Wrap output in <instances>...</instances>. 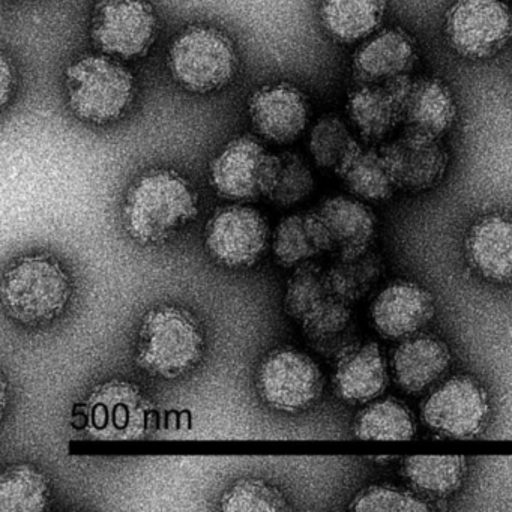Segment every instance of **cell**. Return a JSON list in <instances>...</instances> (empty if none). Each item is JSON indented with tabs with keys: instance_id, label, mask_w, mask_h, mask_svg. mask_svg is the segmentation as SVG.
<instances>
[{
	"instance_id": "1",
	"label": "cell",
	"mask_w": 512,
	"mask_h": 512,
	"mask_svg": "<svg viewBox=\"0 0 512 512\" xmlns=\"http://www.w3.org/2000/svg\"><path fill=\"white\" fill-rule=\"evenodd\" d=\"M199 215L196 188L172 169H152L128 188L122 205L125 232L137 244L157 247Z\"/></svg>"
},
{
	"instance_id": "18",
	"label": "cell",
	"mask_w": 512,
	"mask_h": 512,
	"mask_svg": "<svg viewBox=\"0 0 512 512\" xmlns=\"http://www.w3.org/2000/svg\"><path fill=\"white\" fill-rule=\"evenodd\" d=\"M464 253L473 271L496 284L512 283V214L491 212L470 226Z\"/></svg>"
},
{
	"instance_id": "12",
	"label": "cell",
	"mask_w": 512,
	"mask_h": 512,
	"mask_svg": "<svg viewBox=\"0 0 512 512\" xmlns=\"http://www.w3.org/2000/svg\"><path fill=\"white\" fill-rule=\"evenodd\" d=\"M92 41L104 55L140 58L157 35V17L146 0H100L94 8Z\"/></svg>"
},
{
	"instance_id": "7",
	"label": "cell",
	"mask_w": 512,
	"mask_h": 512,
	"mask_svg": "<svg viewBox=\"0 0 512 512\" xmlns=\"http://www.w3.org/2000/svg\"><path fill=\"white\" fill-rule=\"evenodd\" d=\"M260 400L283 413H301L322 397L325 376L316 361L295 347L281 346L263 356L256 371Z\"/></svg>"
},
{
	"instance_id": "17",
	"label": "cell",
	"mask_w": 512,
	"mask_h": 512,
	"mask_svg": "<svg viewBox=\"0 0 512 512\" xmlns=\"http://www.w3.org/2000/svg\"><path fill=\"white\" fill-rule=\"evenodd\" d=\"M415 38L401 28L382 29L362 41L352 56L356 83H388L410 76L418 64Z\"/></svg>"
},
{
	"instance_id": "38",
	"label": "cell",
	"mask_w": 512,
	"mask_h": 512,
	"mask_svg": "<svg viewBox=\"0 0 512 512\" xmlns=\"http://www.w3.org/2000/svg\"><path fill=\"white\" fill-rule=\"evenodd\" d=\"M505 2H512V0H505Z\"/></svg>"
},
{
	"instance_id": "8",
	"label": "cell",
	"mask_w": 512,
	"mask_h": 512,
	"mask_svg": "<svg viewBox=\"0 0 512 512\" xmlns=\"http://www.w3.org/2000/svg\"><path fill=\"white\" fill-rule=\"evenodd\" d=\"M445 35L461 58L488 61L512 40V10L505 0H455L445 14Z\"/></svg>"
},
{
	"instance_id": "23",
	"label": "cell",
	"mask_w": 512,
	"mask_h": 512,
	"mask_svg": "<svg viewBox=\"0 0 512 512\" xmlns=\"http://www.w3.org/2000/svg\"><path fill=\"white\" fill-rule=\"evenodd\" d=\"M275 262L293 269L325 253H332L328 230L319 212L304 211L286 215L272 233Z\"/></svg>"
},
{
	"instance_id": "26",
	"label": "cell",
	"mask_w": 512,
	"mask_h": 512,
	"mask_svg": "<svg viewBox=\"0 0 512 512\" xmlns=\"http://www.w3.org/2000/svg\"><path fill=\"white\" fill-rule=\"evenodd\" d=\"M362 146L364 143L350 124L334 113L320 116L308 137V149L316 166L332 170L335 175L350 163Z\"/></svg>"
},
{
	"instance_id": "5",
	"label": "cell",
	"mask_w": 512,
	"mask_h": 512,
	"mask_svg": "<svg viewBox=\"0 0 512 512\" xmlns=\"http://www.w3.org/2000/svg\"><path fill=\"white\" fill-rule=\"evenodd\" d=\"M85 431L103 442H137L154 431L157 409L151 398L125 379L98 383L83 404Z\"/></svg>"
},
{
	"instance_id": "33",
	"label": "cell",
	"mask_w": 512,
	"mask_h": 512,
	"mask_svg": "<svg viewBox=\"0 0 512 512\" xmlns=\"http://www.w3.org/2000/svg\"><path fill=\"white\" fill-rule=\"evenodd\" d=\"M277 160L274 187L266 199L278 208H292L311 196L316 179L310 164L298 152H280Z\"/></svg>"
},
{
	"instance_id": "19",
	"label": "cell",
	"mask_w": 512,
	"mask_h": 512,
	"mask_svg": "<svg viewBox=\"0 0 512 512\" xmlns=\"http://www.w3.org/2000/svg\"><path fill=\"white\" fill-rule=\"evenodd\" d=\"M347 118L364 145L380 146L401 127L400 97L394 83H356L346 101Z\"/></svg>"
},
{
	"instance_id": "30",
	"label": "cell",
	"mask_w": 512,
	"mask_h": 512,
	"mask_svg": "<svg viewBox=\"0 0 512 512\" xmlns=\"http://www.w3.org/2000/svg\"><path fill=\"white\" fill-rule=\"evenodd\" d=\"M352 430L356 439L404 442L415 437L416 424L409 407L403 401L389 397L370 401L359 410Z\"/></svg>"
},
{
	"instance_id": "37",
	"label": "cell",
	"mask_w": 512,
	"mask_h": 512,
	"mask_svg": "<svg viewBox=\"0 0 512 512\" xmlns=\"http://www.w3.org/2000/svg\"><path fill=\"white\" fill-rule=\"evenodd\" d=\"M7 397H8V380L2 379V412L5 413V409H7Z\"/></svg>"
},
{
	"instance_id": "22",
	"label": "cell",
	"mask_w": 512,
	"mask_h": 512,
	"mask_svg": "<svg viewBox=\"0 0 512 512\" xmlns=\"http://www.w3.org/2000/svg\"><path fill=\"white\" fill-rule=\"evenodd\" d=\"M448 344L433 335L404 338L392 355L395 382L407 394H422L433 388L451 367Z\"/></svg>"
},
{
	"instance_id": "14",
	"label": "cell",
	"mask_w": 512,
	"mask_h": 512,
	"mask_svg": "<svg viewBox=\"0 0 512 512\" xmlns=\"http://www.w3.org/2000/svg\"><path fill=\"white\" fill-rule=\"evenodd\" d=\"M391 82L400 97L403 130L440 139L454 125L457 104L445 82L412 74Z\"/></svg>"
},
{
	"instance_id": "28",
	"label": "cell",
	"mask_w": 512,
	"mask_h": 512,
	"mask_svg": "<svg viewBox=\"0 0 512 512\" xmlns=\"http://www.w3.org/2000/svg\"><path fill=\"white\" fill-rule=\"evenodd\" d=\"M50 496V479L34 464H10L0 473V512L46 511Z\"/></svg>"
},
{
	"instance_id": "31",
	"label": "cell",
	"mask_w": 512,
	"mask_h": 512,
	"mask_svg": "<svg viewBox=\"0 0 512 512\" xmlns=\"http://www.w3.org/2000/svg\"><path fill=\"white\" fill-rule=\"evenodd\" d=\"M338 176L353 196L365 202H385L397 191L379 146H362Z\"/></svg>"
},
{
	"instance_id": "24",
	"label": "cell",
	"mask_w": 512,
	"mask_h": 512,
	"mask_svg": "<svg viewBox=\"0 0 512 512\" xmlns=\"http://www.w3.org/2000/svg\"><path fill=\"white\" fill-rule=\"evenodd\" d=\"M299 323L308 346L326 359L337 361L347 347L358 341L352 304L337 296L311 311Z\"/></svg>"
},
{
	"instance_id": "36",
	"label": "cell",
	"mask_w": 512,
	"mask_h": 512,
	"mask_svg": "<svg viewBox=\"0 0 512 512\" xmlns=\"http://www.w3.org/2000/svg\"><path fill=\"white\" fill-rule=\"evenodd\" d=\"M14 88V68L7 56H2V106H7Z\"/></svg>"
},
{
	"instance_id": "20",
	"label": "cell",
	"mask_w": 512,
	"mask_h": 512,
	"mask_svg": "<svg viewBox=\"0 0 512 512\" xmlns=\"http://www.w3.org/2000/svg\"><path fill=\"white\" fill-rule=\"evenodd\" d=\"M388 362L376 341H355L335 361L332 386L347 403H370L388 386Z\"/></svg>"
},
{
	"instance_id": "34",
	"label": "cell",
	"mask_w": 512,
	"mask_h": 512,
	"mask_svg": "<svg viewBox=\"0 0 512 512\" xmlns=\"http://www.w3.org/2000/svg\"><path fill=\"white\" fill-rule=\"evenodd\" d=\"M220 508L226 512H277L289 511L290 505L280 488L265 479L247 476L224 491Z\"/></svg>"
},
{
	"instance_id": "6",
	"label": "cell",
	"mask_w": 512,
	"mask_h": 512,
	"mask_svg": "<svg viewBox=\"0 0 512 512\" xmlns=\"http://www.w3.org/2000/svg\"><path fill=\"white\" fill-rule=\"evenodd\" d=\"M235 46L220 29L196 25L173 40L167 65L173 79L194 94H209L224 88L235 76Z\"/></svg>"
},
{
	"instance_id": "32",
	"label": "cell",
	"mask_w": 512,
	"mask_h": 512,
	"mask_svg": "<svg viewBox=\"0 0 512 512\" xmlns=\"http://www.w3.org/2000/svg\"><path fill=\"white\" fill-rule=\"evenodd\" d=\"M329 286L328 271L319 263L310 262L293 268L284 289V311L296 322L334 298Z\"/></svg>"
},
{
	"instance_id": "2",
	"label": "cell",
	"mask_w": 512,
	"mask_h": 512,
	"mask_svg": "<svg viewBox=\"0 0 512 512\" xmlns=\"http://www.w3.org/2000/svg\"><path fill=\"white\" fill-rule=\"evenodd\" d=\"M205 347V331L196 314L181 305L161 304L140 320L136 364L149 376L176 380L196 370Z\"/></svg>"
},
{
	"instance_id": "9",
	"label": "cell",
	"mask_w": 512,
	"mask_h": 512,
	"mask_svg": "<svg viewBox=\"0 0 512 512\" xmlns=\"http://www.w3.org/2000/svg\"><path fill=\"white\" fill-rule=\"evenodd\" d=\"M277 154L244 136L227 143L209 166V182L221 199L236 203L268 197L277 176Z\"/></svg>"
},
{
	"instance_id": "13",
	"label": "cell",
	"mask_w": 512,
	"mask_h": 512,
	"mask_svg": "<svg viewBox=\"0 0 512 512\" xmlns=\"http://www.w3.org/2000/svg\"><path fill=\"white\" fill-rule=\"evenodd\" d=\"M379 149L395 187L404 193L431 190L448 170L449 152L439 137L403 130Z\"/></svg>"
},
{
	"instance_id": "3",
	"label": "cell",
	"mask_w": 512,
	"mask_h": 512,
	"mask_svg": "<svg viewBox=\"0 0 512 512\" xmlns=\"http://www.w3.org/2000/svg\"><path fill=\"white\" fill-rule=\"evenodd\" d=\"M0 295L5 313L14 322L43 326L62 316L73 295V283L52 254H23L5 268Z\"/></svg>"
},
{
	"instance_id": "15",
	"label": "cell",
	"mask_w": 512,
	"mask_h": 512,
	"mask_svg": "<svg viewBox=\"0 0 512 512\" xmlns=\"http://www.w3.org/2000/svg\"><path fill=\"white\" fill-rule=\"evenodd\" d=\"M248 115L263 139L275 145H290L307 128L310 104L307 95L295 85L275 83L251 95Z\"/></svg>"
},
{
	"instance_id": "25",
	"label": "cell",
	"mask_w": 512,
	"mask_h": 512,
	"mask_svg": "<svg viewBox=\"0 0 512 512\" xmlns=\"http://www.w3.org/2000/svg\"><path fill=\"white\" fill-rule=\"evenodd\" d=\"M386 13V0H322L320 19L332 40L362 43L376 34Z\"/></svg>"
},
{
	"instance_id": "21",
	"label": "cell",
	"mask_w": 512,
	"mask_h": 512,
	"mask_svg": "<svg viewBox=\"0 0 512 512\" xmlns=\"http://www.w3.org/2000/svg\"><path fill=\"white\" fill-rule=\"evenodd\" d=\"M317 212L328 230L335 256H359L373 248L377 217L358 197H328L320 203Z\"/></svg>"
},
{
	"instance_id": "16",
	"label": "cell",
	"mask_w": 512,
	"mask_h": 512,
	"mask_svg": "<svg viewBox=\"0 0 512 512\" xmlns=\"http://www.w3.org/2000/svg\"><path fill=\"white\" fill-rule=\"evenodd\" d=\"M434 313L433 295L409 280H395L383 287L370 307L371 322L386 340H404L418 334Z\"/></svg>"
},
{
	"instance_id": "27",
	"label": "cell",
	"mask_w": 512,
	"mask_h": 512,
	"mask_svg": "<svg viewBox=\"0 0 512 512\" xmlns=\"http://www.w3.org/2000/svg\"><path fill=\"white\" fill-rule=\"evenodd\" d=\"M403 473L422 496H451L466 478L467 460L463 455H412L404 458Z\"/></svg>"
},
{
	"instance_id": "29",
	"label": "cell",
	"mask_w": 512,
	"mask_h": 512,
	"mask_svg": "<svg viewBox=\"0 0 512 512\" xmlns=\"http://www.w3.org/2000/svg\"><path fill=\"white\" fill-rule=\"evenodd\" d=\"M326 271L332 293L353 305L376 289L385 275V262L376 250L370 248L359 256H335Z\"/></svg>"
},
{
	"instance_id": "35",
	"label": "cell",
	"mask_w": 512,
	"mask_h": 512,
	"mask_svg": "<svg viewBox=\"0 0 512 512\" xmlns=\"http://www.w3.org/2000/svg\"><path fill=\"white\" fill-rule=\"evenodd\" d=\"M350 511H433L434 506L418 496L389 484L362 488L349 505Z\"/></svg>"
},
{
	"instance_id": "10",
	"label": "cell",
	"mask_w": 512,
	"mask_h": 512,
	"mask_svg": "<svg viewBox=\"0 0 512 512\" xmlns=\"http://www.w3.org/2000/svg\"><path fill=\"white\" fill-rule=\"evenodd\" d=\"M271 242L268 218L259 209L241 203L218 209L205 227L208 253L224 268H250Z\"/></svg>"
},
{
	"instance_id": "4",
	"label": "cell",
	"mask_w": 512,
	"mask_h": 512,
	"mask_svg": "<svg viewBox=\"0 0 512 512\" xmlns=\"http://www.w3.org/2000/svg\"><path fill=\"white\" fill-rule=\"evenodd\" d=\"M74 115L104 125L121 118L134 98V77L112 56L89 55L71 64L65 76Z\"/></svg>"
},
{
	"instance_id": "11",
	"label": "cell",
	"mask_w": 512,
	"mask_h": 512,
	"mask_svg": "<svg viewBox=\"0 0 512 512\" xmlns=\"http://www.w3.org/2000/svg\"><path fill=\"white\" fill-rule=\"evenodd\" d=\"M490 403L484 386L469 374H457L433 389L421 403L422 422L452 439H473L484 430Z\"/></svg>"
}]
</instances>
